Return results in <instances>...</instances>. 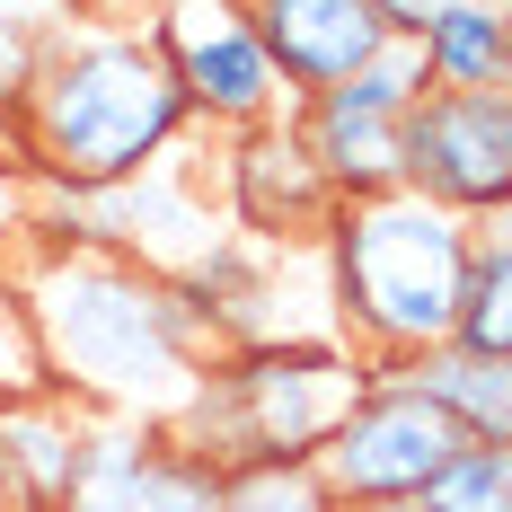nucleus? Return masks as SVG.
Wrapping results in <instances>:
<instances>
[{"label": "nucleus", "mask_w": 512, "mask_h": 512, "mask_svg": "<svg viewBox=\"0 0 512 512\" xmlns=\"http://www.w3.org/2000/svg\"><path fill=\"white\" fill-rule=\"evenodd\" d=\"M18 292L45 345L53 398L115 424H186L204 380L221 371V318L204 292L159 283L151 265L115 256L89 230H27Z\"/></svg>", "instance_id": "nucleus-1"}, {"label": "nucleus", "mask_w": 512, "mask_h": 512, "mask_svg": "<svg viewBox=\"0 0 512 512\" xmlns=\"http://www.w3.org/2000/svg\"><path fill=\"white\" fill-rule=\"evenodd\" d=\"M186 133H195V115H186V89H177L168 53L151 45V27H98V18H71L53 36L45 71L27 80V98L0 106L9 159L53 204L133 186Z\"/></svg>", "instance_id": "nucleus-2"}, {"label": "nucleus", "mask_w": 512, "mask_h": 512, "mask_svg": "<svg viewBox=\"0 0 512 512\" xmlns=\"http://www.w3.org/2000/svg\"><path fill=\"white\" fill-rule=\"evenodd\" d=\"M468 230L477 221L442 212L415 186L336 204L327 265H336V301H345V345L371 371H407L415 354L451 345L460 283H468Z\"/></svg>", "instance_id": "nucleus-3"}, {"label": "nucleus", "mask_w": 512, "mask_h": 512, "mask_svg": "<svg viewBox=\"0 0 512 512\" xmlns=\"http://www.w3.org/2000/svg\"><path fill=\"white\" fill-rule=\"evenodd\" d=\"M371 362L327 345V354H221V371L204 380L195 415L177 424L195 451L212 460H318L327 433L345 424V407L362 398Z\"/></svg>", "instance_id": "nucleus-4"}, {"label": "nucleus", "mask_w": 512, "mask_h": 512, "mask_svg": "<svg viewBox=\"0 0 512 512\" xmlns=\"http://www.w3.org/2000/svg\"><path fill=\"white\" fill-rule=\"evenodd\" d=\"M460 451H468V433L442 398H424L407 371H371L362 398L345 407V424L327 433L318 468L345 495V512H407Z\"/></svg>", "instance_id": "nucleus-5"}, {"label": "nucleus", "mask_w": 512, "mask_h": 512, "mask_svg": "<svg viewBox=\"0 0 512 512\" xmlns=\"http://www.w3.org/2000/svg\"><path fill=\"white\" fill-rule=\"evenodd\" d=\"M424 98H433L424 53L389 36L354 80H336V89H318V98L292 106V133H301V151L318 159V177L336 186V204L407 186V115Z\"/></svg>", "instance_id": "nucleus-6"}, {"label": "nucleus", "mask_w": 512, "mask_h": 512, "mask_svg": "<svg viewBox=\"0 0 512 512\" xmlns=\"http://www.w3.org/2000/svg\"><path fill=\"white\" fill-rule=\"evenodd\" d=\"M151 45L168 53L177 89H186V115L195 133L230 142V133H256V124H292V89L274 71V53L256 36L248 0H159Z\"/></svg>", "instance_id": "nucleus-7"}, {"label": "nucleus", "mask_w": 512, "mask_h": 512, "mask_svg": "<svg viewBox=\"0 0 512 512\" xmlns=\"http://www.w3.org/2000/svg\"><path fill=\"white\" fill-rule=\"evenodd\" d=\"M80 212H89V221H80L89 239H106L115 256L151 265L159 283H186V292H212L221 265H230V248H239V230H230V212H221V195L204 186V168H195L186 142L159 159V168H142L133 186L89 195Z\"/></svg>", "instance_id": "nucleus-8"}, {"label": "nucleus", "mask_w": 512, "mask_h": 512, "mask_svg": "<svg viewBox=\"0 0 512 512\" xmlns=\"http://www.w3.org/2000/svg\"><path fill=\"white\" fill-rule=\"evenodd\" d=\"M407 186L460 221L512 212V80L504 89H433L407 115Z\"/></svg>", "instance_id": "nucleus-9"}, {"label": "nucleus", "mask_w": 512, "mask_h": 512, "mask_svg": "<svg viewBox=\"0 0 512 512\" xmlns=\"http://www.w3.org/2000/svg\"><path fill=\"white\" fill-rule=\"evenodd\" d=\"M221 212L239 239H265V248H318L336 230V186L318 177V159L301 151L292 124H256V133H230L221 142Z\"/></svg>", "instance_id": "nucleus-10"}, {"label": "nucleus", "mask_w": 512, "mask_h": 512, "mask_svg": "<svg viewBox=\"0 0 512 512\" xmlns=\"http://www.w3.org/2000/svg\"><path fill=\"white\" fill-rule=\"evenodd\" d=\"M221 460L195 451L177 424H89V468L62 512H212Z\"/></svg>", "instance_id": "nucleus-11"}, {"label": "nucleus", "mask_w": 512, "mask_h": 512, "mask_svg": "<svg viewBox=\"0 0 512 512\" xmlns=\"http://www.w3.org/2000/svg\"><path fill=\"white\" fill-rule=\"evenodd\" d=\"M248 18H256V36H265L292 98H318V89L354 80L362 62L389 45L371 0H248Z\"/></svg>", "instance_id": "nucleus-12"}, {"label": "nucleus", "mask_w": 512, "mask_h": 512, "mask_svg": "<svg viewBox=\"0 0 512 512\" xmlns=\"http://www.w3.org/2000/svg\"><path fill=\"white\" fill-rule=\"evenodd\" d=\"M89 424L71 398H9L0 407V512H62L89 468Z\"/></svg>", "instance_id": "nucleus-13"}, {"label": "nucleus", "mask_w": 512, "mask_h": 512, "mask_svg": "<svg viewBox=\"0 0 512 512\" xmlns=\"http://www.w3.org/2000/svg\"><path fill=\"white\" fill-rule=\"evenodd\" d=\"M424 71H433V89H504L512 80V9L504 0H460V9H442L424 36Z\"/></svg>", "instance_id": "nucleus-14"}, {"label": "nucleus", "mask_w": 512, "mask_h": 512, "mask_svg": "<svg viewBox=\"0 0 512 512\" xmlns=\"http://www.w3.org/2000/svg\"><path fill=\"white\" fill-rule=\"evenodd\" d=\"M451 345L477 362H512V212L468 230V283H460Z\"/></svg>", "instance_id": "nucleus-15"}, {"label": "nucleus", "mask_w": 512, "mask_h": 512, "mask_svg": "<svg viewBox=\"0 0 512 512\" xmlns=\"http://www.w3.org/2000/svg\"><path fill=\"white\" fill-rule=\"evenodd\" d=\"M407 380L460 415L468 442H512V362H477L460 345H442V354H415Z\"/></svg>", "instance_id": "nucleus-16"}, {"label": "nucleus", "mask_w": 512, "mask_h": 512, "mask_svg": "<svg viewBox=\"0 0 512 512\" xmlns=\"http://www.w3.org/2000/svg\"><path fill=\"white\" fill-rule=\"evenodd\" d=\"M212 512H345L318 460H230Z\"/></svg>", "instance_id": "nucleus-17"}, {"label": "nucleus", "mask_w": 512, "mask_h": 512, "mask_svg": "<svg viewBox=\"0 0 512 512\" xmlns=\"http://www.w3.org/2000/svg\"><path fill=\"white\" fill-rule=\"evenodd\" d=\"M71 18H80L71 0H0V106L27 98V80L45 71L53 36H62Z\"/></svg>", "instance_id": "nucleus-18"}, {"label": "nucleus", "mask_w": 512, "mask_h": 512, "mask_svg": "<svg viewBox=\"0 0 512 512\" xmlns=\"http://www.w3.org/2000/svg\"><path fill=\"white\" fill-rule=\"evenodd\" d=\"M407 512H512V442H468Z\"/></svg>", "instance_id": "nucleus-19"}, {"label": "nucleus", "mask_w": 512, "mask_h": 512, "mask_svg": "<svg viewBox=\"0 0 512 512\" xmlns=\"http://www.w3.org/2000/svg\"><path fill=\"white\" fill-rule=\"evenodd\" d=\"M45 345H36V318L18 292V256H0V407L9 398H45Z\"/></svg>", "instance_id": "nucleus-20"}, {"label": "nucleus", "mask_w": 512, "mask_h": 512, "mask_svg": "<svg viewBox=\"0 0 512 512\" xmlns=\"http://www.w3.org/2000/svg\"><path fill=\"white\" fill-rule=\"evenodd\" d=\"M36 212H45V195H36V177H27V168H18L9 151H0V256H18V248H27Z\"/></svg>", "instance_id": "nucleus-21"}, {"label": "nucleus", "mask_w": 512, "mask_h": 512, "mask_svg": "<svg viewBox=\"0 0 512 512\" xmlns=\"http://www.w3.org/2000/svg\"><path fill=\"white\" fill-rule=\"evenodd\" d=\"M442 9H460V0H371V18H380V27L398 36V45H415V36H424V27H433Z\"/></svg>", "instance_id": "nucleus-22"}, {"label": "nucleus", "mask_w": 512, "mask_h": 512, "mask_svg": "<svg viewBox=\"0 0 512 512\" xmlns=\"http://www.w3.org/2000/svg\"><path fill=\"white\" fill-rule=\"evenodd\" d=\"M80 18H98V27H151L159 0H71Z\"/></svg>", "instance_id": "nucleus-23"}, {"label": "nucleus", "mask_w": 512, "mask_h": 512, "mask_svg": "<svg viewBox=\"0 0 512 512\" xmlns=\"http://www.w3.org/2000/svg\"><path fill=\"white\" fill-rule=\"evenodd\" d=\"M504 9H512V0H504Z\"/></svg>", "instance_id": "nucleus-24"}]
</instances>
